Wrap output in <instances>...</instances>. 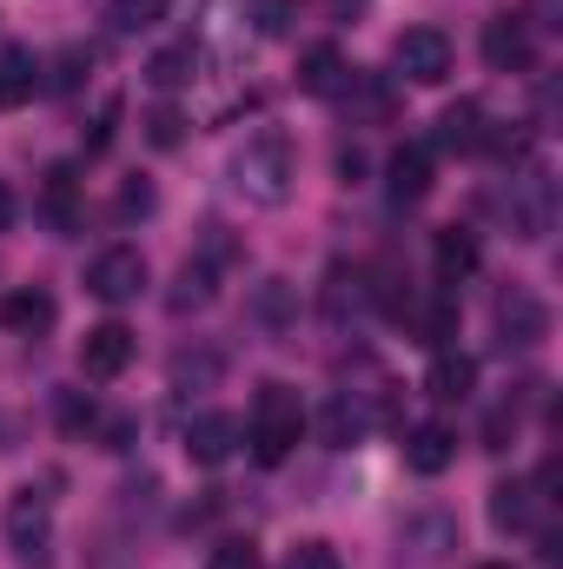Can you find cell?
<instances>
[{"instance_id": "obj_7", "label": "cell", "mask_w": 563, "mask_h": 569, "mask_svg": "<svg viewBox=\"0 0 563 569\" xmlns=\"http://www.w3.org/2000/svg\"><path fill=\"white\" fill-rule=\"evenodd\" d=\"M87 291H93L100 305H127V298H140V291H146L140 246H107V252L87 266Z\"/></svg>"}, {"instance_id": "obj_38", "label": "cell", "mask_w": 563, "mask_h": 569, "mask_svg": "<svg viewBox=\"0 0 563 569\" xmlns=\"http://www.w3.org/2000/svg\"><path fill=\"white\" fill-rule=\"evenodd\" d=\"M13 443H20V418H7V411H0V457H7Z\"/></svg>"}, {"instance_id": "obj_11", "label": "cell", "mask_w": 563, "mask_h": 569, "mask_svg": "<svg viewBox=\"0 0 563 569\" xmlns=\"http://www.w3.org/2000/svg\"><path fill=\"white\" fill-rule=\"evenodd\" d=\"M405 463H412L418 477H444V470L457 463V430L437 425V418H431V425H412L405 430Z\"/></svg>"}, {"instance_id": "obj_20", "label": "cell", "mask_w": 563, "mask_h": 569, "mask_svg": "<svg viewBox=\"0 0 563 569\" xmlns=\"http://www.w3.org/2000/svg\"><path fill=\"white\" fill-rule=\"evenodd\" d=\"M484 133H491V120H484L477 100H457V107H444V120H437V146H444V152H477Z\"/></svg>"}, {"instance_id": "obj_40", "label": "cell", "mask_w": 563, "mask_h": 569, "mask_svg": "<svg viewBox=\"0 0 563 569\" xmlns=\"http://www.w3.org/2000/svg\"><path fill=\"white\" fill-rule=\"evenodd\" d=\"M332 7H338V13H358V7H365V0H332Z\"/></svg>"}, {"instance_id": "obj_6", "label": "cell", "mask_w": 563, "mask_h": 569, "mask_svg": "<svg viewBox=\"0 0 563 569\" xmlns=\"http://www.w3.org/2000/svg\"><path fill=\"white\" fill-rule=\"evenodd\" d=\"M497 338H504V351H531V345H544L551 338V311H544V298L537 291H524V284H511L504 298H497Z\"/></svg>"}, {"instance_id": "obj_39", "label": "cell", "mask_w": 563, "mask_h": 569, "mask_svg": "<svg viewBox=\"0 0 563 569\" xmlns=\"http://www.w3.org/2000/svg\"><path fill=\"white\" fill-rule=\"evenodd\" d=\"M7 226H13V192L0 186V232H7Z\"/></svg>"}, {"instance_id": "obj_16", "label": "cell", "mask_w": 563, "mask_h": 569, "mask_svg": "<svg viewBox=\"0 0 563 569\" xmlns=\"http://www.w3.org/2000/svg\"><path fill=\"white\" fill-rule=\"evenodd\" d=\"M398 543H405L412 557H451V550H457V517H451V510H418V517H405Z\"/></svg>"}, {"instance_id": "obj_13", "label": "cell", "mask_w": 563, "mask_h": 569, "mask_svg": "<svg viewBox=\"0 0 563 569\" xmlns=\"http://www.w3.org/2000/svg\"><path fill=\"white\" fill-rule=\"evenodd\" d=\"M424 391H431L437 405H464V398L477 391V365H471L464 351H451V345H444V351L431 358V371H424Z\"/></svg>"}, {"instance_id": "obj_17", "label": "cell", "mask_w": 563, "mask_h": 569, "mask_svg": "<svg viewBox=\"0 0 563 569\" xmlns=\"http://www.w3.org/2000/svg\"><path fill=\"white\" fill-rule=\"evenodd\" d=\"M345 80H352V67H345L338 47H305V60H298V87H305L312 100H338Z\"/></svg>"}, {"instance_id": "obj_32", "label": "cell", "mask_w": 563, "mask_h": 569, "mask_svg": "<svg viewBox=\"0 0 563 569\" xmlns=\"http://www.w3.org/2000/svg\"><path fill=\"white\" fill-rule=\"evenodd\" d=\"M285 569H338V550H332V543H298V550L285 557Z\"/></svg>"}, {"instance_id": "obj_4", "label": "cell", "mask_w": 563, "mask_h": 569, "mask_svg": "<svg viewBox=\"0 0 563 569\" xmlns=\"http://www.w3.org/2000/svg\"><path fill=\"white\" fill-rule=\"evenodd\" d=\"M47 543H53V497H47L40 483H27V490L7 497V550H13L20 563H40Z\"/></svg>"}, {"instance_id": "obj_29", "label": "cell", "mask_w": 563, "mask_h": 569, "mask_svg": "<svg viewBox=\"0 0 563 569\" xmlns=\"http://www.w3.org/2000/svg\"><path fill=\"white\" fill-rule=\"evenodd\" d=\"M146 140L159 146V152L179 146L186 140V113H179V107H152V113H146Z\"/></svg>"}, {"instance_id": "obj_26", "label": "cell", "mask_w": 563, "mask_h": 569, "mask_svg": "<svg viewBox=\"0 0 563 569\" xmlns=\"http://www.w3.org/2000/svg\"><path fill=\"white\" fill-rule=\"evenodd\" d=\"M73 192H80L73 166H53V172H47V219H53L60 232H73V219H80V212H73Z\"/></svg>"}, {"instance_id": "obj_8", "label": "cell", "mask_w": 563, "mask_h": 569, "mask_svg": "<svg viewBox=\"0 0 563 569\" xmlns=\"http://www.w3.org/2000/svg\"><path fill=\"white\" fill-rule=\"evenodd\" d=\"M127 365H134V331H127V325H93V331L80 338V371H87L93 385L120 378Z\"/></svg>"}, {"instance_id": "obj_34", "label": "cell", "mask_w": 563, "mask_h": 569, "mask_svg": "<svg viewBox=\"0 0 563 569\" xmlns=\"http://www.w3.org/2000/svg\"><path fill=\"white\" fill-rule=\"evenodd\" d=\"M60 425L73 430V437H80V430H93V425H100V411H93V398H60Z\"/></svg>"}, {"instance_id": "obj_14", "label": "cell", "mask_w": 563, "mask_h": 569, "mask_svg": "<svg viewBox=\"0 0 563 569\" xmlns=\"http://www.w3.org/2000/svg\"><path fill=\"white\" fill-rule=\"evenodd\" d=\"M47 325H53V291L20 284V291H7V298H0V331L33 338V331H47Z\"/></svg>"}, {"instance_id": "obj_33", "label": "cell", "mask_w": 563, "mask_h": 569, "mask_svg": "<svg viewBox=\"0 0 563 569\" xmlns=\"http://www.w3.org/2000/svg\"><path fill=\"white\" fill-rule=\"evenodd\" d=\"M113 127H120V100H107V107L93 113V133H87V152H107V146H113Z\"/></svg>"}, {"instance_id": "obj_2", "label": "cell", "mask_w": 563, "mask_h": 569, "mask_svg": "<svg viewBox=\"0 0 563 569\" xmlns=\"http://www.w3.org/2000/svg\"><path fill=\"white\" fill-rule=\"evenodd\" d=\"M298 437H305V405H298V391H292V385H259L253 418H246L253 457L273 470V463H285V457L298 450Z\"/></svg>"}, {"instance_id": "obj_28", "label": "cell", "mask_w": 563, "mask_h": 569, "mask_svg": "<svg viewBox=\"0 0 563 569\" xmlns=\"http://www.w3.org/2000/svg\"><path fill=\"white\" fill-rule=\"evenodd\" d=\"M87 67H93V53H87V47H60V53H53V73H47L40 87H53V93H73V87L87 80Z\"/></svg>"}, {"instance_id": "obj_1", "label": "cell", "mask_w": 563, "mask_h": 569, "mask_svg": "<svg viewBox=\"0 0 563 569\" xmlns=\"http://www.w3.org/2000/svg\"><path fill=\"white\" fill-rule=\"evenodd\" d=\"M292 179H298V159H292V140L285 133H253V140L233 152V186H239V199H253V206H285L292 199Z\"/></svg>"}, {"instance_id": "obj_36", "label": "cell", "mask_w": 563, "mask_h": 569, "mask_svg": "<svg viewBox=\"0 0 563 569\" xmlns=\"http://www.w3.org/2000/svg\"><path fill=\"white\" fill-rule=\"evenodd\" d=\"M511 430H517V418H511V411H491V425H484L491 450H504V443H511Z\"/></svg>"}, {"instance_id": "obj_25", "label": "cell", "mask_w": 563, "mask_h": 569, "mask_svg": "<svg viewBox=\"0 0 563 569\" xmlns=\"http://www.w3.org/2000/svg\"><path fill=\"white\" fill-rule=\"evenodd\" d=\"M345 100H358V113H365V120H392V107H398V100H392V87H385V80H372V73H358V67H352V80H345Z\"/></svg>"}, {"instance_id": "obj_12", "label": "cell", "mask_w": 563, "mask_h": 569, "mask_svg": "<svg viewBox=\"0 0 563 569\" xmlns=\"http://www.w3.org/2000/svg\"><path fill=\"white\" fill-rule=\"evenodd\" d=\"M385 186H392V206H418L431 192V146H398L392 166H385Z\"/></svg>"}, {"instance_id": "obj_18", "label": "cell", "mask_w": 563, "mask_h": 569, "mask_svg": "<svg viewBox=\"0 0 563 569\" xmlns=\"http://www.w3.org/2000/svg\"><path fill=\"white\" fill-rule=\"evenodd\" d=\"M477 239L464 232V226H444L437 232V246H431V266H437V284H464L471 272H477Z\"/></svg>"}, {"instance_id": "obj_27", "label": "cell", "mask_w": 563, "mask_h": 569, "mask_svg": "<svg viewBox=\"0 0 563 569\" xmlns=\"http://www.w3.org/2000/svg\"><path fill=\"white\" fill-rule=\"evenodd\" d=\"M166 7H172V0H113L107 20H113L120 33H146L152 20H166Z\"/></svg>"}, {"instance_id": "obj_35", "label": "cell", "mask_w": 563, "mask_h": 569, "mask_svg": "<svg viewBox=\"0 0 563 569\" xmlns=\"http://www.w3.org/2000/svg\"><path fill=\"white\" fill-rule=\"evenodd\" d=\"M146 212H152V186L146 179H127L120 186V219H146Z\"/></svg>"}, {"instance_id": "obj_9", "label": "cell", "mask_w": 563, "mask_h": 569, "mask_svg": "<svg viewBox=\"0 0 563 569\" xmlns=\"http://www.w3.org/2000/svg\"><path fill=\"white\" fill-rule=\"evenodd\" d=\"M233 450H239V425H233L226 411H199V418L186 425V457H192L199 470H219Z\"/></svg>"}, {"instance_id": "obj_3", "label": "cell", "mask_w": 563, "mask_h": 569, "mask_svg": "<svg viewBox=\"0 0 563 569\" xmlns=\"http://www.w3.org/2000/svg\"><path fill=\"white\" fill-rule=\"evenodd\" d=\"M504 212H511V232L517 239H551V226H557V179L544 172V166H524L517 179H511V192H504Z\"/></svg>"}, {"instance_id": "obj_22", "label": "cell", "mask_w": 563, "mask_h": 569, "mask_svg": "<svg viewBox=\"0 0 563 569\" xmlns=\"http://www.w3.org/2000/svg\"><path fill=\"white\" fill-rule=\"evenodd\" d=\"M199 73V47L192 40H179V47H159L152 60H146V80L159 87V93H172V87H186Z\"/></svg>"}, {"instance_id": "obj_24", "label": "cell", "mask_w": 563, "mask_h": 569, "mask_svg": "<svg viewBox=\"0 0 563 569\" xmlns=\"http://www.w3.org/2000/svg\"><path fill=\"white\" fill-rule=\"evenodd\" d=\"M172 311H199V305H213V259H186L179 266V291L166 298Z\"/></svg>"}, {"instance_id": "obj_41", "label": "cell", "mask_w": 563, "mask_h": 569, "mask_svg": "<svg viewBox=\"0 0 563 569\" xmlns=\"http://www.w3.org/2000/svg\"><path fill=\"white\" fill-rule=\"evenodd\" d=\"M477 569H511V563H477Z\"/></svg>"}, {"instance_id": "obj_37", "label": "cell", "mask_w": 563, "mask_h": 569, "mask_svg": "<svg viewBox=\"0 0 563 569\" xmlns=\"http://www.w3.org/2000/svg\"><path fill=\"white\" fill-rule=\"evenodd\" d=\"M338 179H345V186H358V179H365V152H358V146H345V152H338Z\"/></svg>"}, {"instance_id": "obj_21", "label": "cell", "mask_w": 563, "mask_h": 569, "mask_svg": "<svg viewBox=\"0 0 563 569\" xmlns=\"http://www.w3.org/2000/svg\"><path fill=\"white\" fill-rule=\"evenodd\" d=\"M372 305V272H345V266H332V279H325V318H358Z\"/></svg>"}, {"instance_id": "obj_15", "label": "cell", "mask_w": 563, "mask_h": 569, "mask_svg": "<svg viewBox=\"0 0 563 569\" xmlns=\"http://www.w3.org/2000/svg\"><path fill=\"white\" fill-rule=\"evenodd\" d=\"M40 53L33 47H7L0 53V113H13V107H27L33 93H40Z\"/></svg>"}, {"instance_id": "obj_19", "label": "cell", "mask_w": 563, "mask_h": 569, "mask_svg": "<svg viewBox=\"0 0 563 569\" xmlns=\"http://www.w3.org/2000/svg\"><path fill=\"white\" fill-rule=\"evenodd\" d=\"M219 371H226V358L213 351V345H192V351H172V391L179 398H192V391H213L219 385Z\"/></svg>"}, {"instance_id": "obj_31", "label": "cell", "mask_w": 563, "mask_h": 569, "mask_svg": "<svg viewBox=\"0 0 563 569\" xmlns=\"http://www.w3.org/2000/svg\"><path fill=\"white\" fill-rule=\"evenodd\" d=\"M206 569H259V550H253L246 537H233V543H219V550H213V563H206Z\"/></svg>"}, {"instance_id": "obj_10", "label": "cell", "mask_w": 563, "mask_h": 569, "mask_svg": "<svg viewBox=\"0 0 563 569\" xmlns=\"http://www.w3.org/2000/svg\"><path fill=\"white\" fill-rule=\"evenodd\" d=\"M484 67L491 73H524L531 67V27H524V13H504V20L484 27Z\"/></svg>"}, {"instance_id": "obj_23", "label": "cell", "mask_w": 563, "mask_h": 569, "mask_svg": "<svg viewBox=\"0 0 563 569\" xmlns=\"http://www.w3.org/2000/svg\"><path fill=\"white\" fill-rule=\"evenodd\" d=\"M531 510H537V490H531V483L511 477V483L491 490V523H497L504 537H511V530H531Z\"/></svg>"}, {"instance_id": "obj_5", "label": "cell", "mask_w": 563, "mask_h": 569, "mask_svg": "<svg viewBox=\"0 0 563 569\" xmlns=\"http://www.w3.org/2000/svg\"><path fill=\"white\" fill-rule=\"evenodd\" d=\"M451 33H437V27H405L398 33V47H392V67L412 80V87H444L451 80Z\"/></svg>"}, {"instance_id": "obj_30", "label": "cell", "mask_w": 563, "mask_h": 569, "mask_svg": "<svg viewBox=\"0 0 563 569\" xmlns=\"http://www.w3.org/2000/svg\"><path fill=\"white\" fill-rule=\"evenodd\" d=\"M253 20H259L266 40H279L285 27H292V0H253Z\"/></svg>"}]
</instances>
